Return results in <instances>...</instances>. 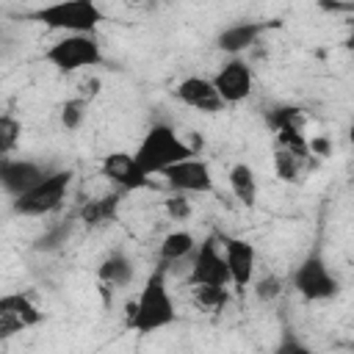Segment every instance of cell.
Instances as JSON below:
<instances>
[{
	"instance_id": "obj_10",
	"label": "cell",
	"mask_w": 354,
	"mask_h": 354,
	"mask_svg": "<svg viewBox=\"0 0 354 354\" xmlns=\"http://www.w3.org/2000/svg\"><path fill=\"white\" fill-rule=\"evenodd\" d=\"M160 177L166 180V185L171 191H180V194H210L216 188L210 163L202 160L199 155H191V158L169 166Z\"/></svg>"
},
{
	"instance_id": "obj_5",
	"label": "cell",
	"mask_w": 354,
	"mask_h": 354,
	"mask_svg": "<svg viewBox=\"0 0 354 354\" xmlns=\"http://www.w3.org/2000/svg\"><path fill=\"white\" fill-rule=\"evenodd\" d=\"M69 185H72V171L69 169L47 171L33 188L14 196V213H19V216H47L64 202Z\"/></svg>"
},
{
	"instance_id": "obj_3",
	"label": "cell",
	"mask_w": 354,
	"mask_h": 354,
	"mask_svg": "<svg viewBox=\"0 0 354 354\" xmlns=\"http://www.w3.org/2000/svg\"><path fill=\"white\" fill-rule=\"evenodd\" d=\"M28 19L55 33H94L105 19L97 0H55L28 14Z\"/></svg>"
},
{
	"instance_id": "obj_23",
	"label": "cell",
	"mask_w": 354,
	"mask_h": 354,
	"mask_svg": "<svg viewBox=\"0 0 354 354\" xmlns=\"http://www.w3.org/2000/svg\"><path fill=\"white\" fill-rule=\"evenodd\" d=\"M19 136H22V124L11 116V113H3L0 116V155L8 158L17 144H19Z\"/></svg>"
},
{
	"instance_id": "obj_13",
	"label": "cell",
	"mask_w": 354,
	"mask_h": 354,
	"mask_svg": "<svg viewBox=\"0 0 354 354\" xmlns=\"http://www.w3.org/2000/svg\"><path fill=\"white\" fill-rule=\"evenodd\" d=\"M41 310L25 293H8L0 299V337H11L22 329L41 324Z\"/></svg>"
},
{
	"instance_id": "obj_27",
	"label": "cell",
	"mask_w": 354,
	"mask_h": 354,
	"mask_svg": "<svg viewBox=\"0 0 354 354\" xmlns=\"http://www.w3.org/2000/svg\"><path fill=\"white\" fill-rule=\"evenodd\" d=\"M346 44L354 50V19H351V33H348V39H346Z\"/></svg>"
},
{
	"instance_id": "obj_26",
	"label": "cell",
	"mask_w": 354,
	"mask_h": 354,
	"mask_svg": "<svg viewBox=\"0 0 354 354\" xmlns=\"http://www.w3.org/2000/svg\"><path fill=\"white\" fill-rule=\"evenodd\" d=\"M69 235V224H61V227H55L47 238H41L39 241V249H55L58 243H64V238Z\"/></svg>"
},
{
	"instance_id": "obj_18",
	"label": "cell",
	"mask_w": 354,
	"mask_h": 354,
	"mask_svg": "<svg viewBox=\"0 0 354 354\" xmlns=\"http://www.w3.org/2000/svg\"><path fill=\"white\" fill-rule=\"evenodd\" d=\"M196 246L199 243L188 230H171L160 241V260H163V266L166 263H183L196 252Z\"/></svg>"
},
{
	"instance_id": "obj_20",
	"label": "cell",
	"mask_w": 354,
	"mask_h": 354,
	"mask_svg": "<svg viewBox=\"0 0 354 354\" xmlns=\"http://www.w3.org/2000/svg\"><path fill=\"white\" fill-rule=\"evenodd\" d=\"M307 158H301V155H296V152H288V149H277L274 152V171H277V177L279 180H285V183H299L301 180V163H304Z\"/></svg>"
},
{
	"instance_id": "obj_15",
	"label": "cell",
	"mask_w": 354,
	"mask_h": 354,
	"mask_svg": "<svg viewBox=\"0 0 354 354\" xmlns=\"http://www.w3.org/2000/svg\"><path fill=\"white\" fill-rule=\"evenodd\" d=\"M263 30H266L263 22H232V25H227L218 33L216 44L227 55H243L252 44H257V39L263 36Z\"/></svg>"
},
{
	"instance_id": "obj_11",
	"label": "cell",
	"mask_w": 354,
	"mask_h": 354,
	"mask_svg": "<svg viewBox=\"0 0 354 354\" xmlns=\"http://www.w3.org/2000/svg\"><path fill=\"white\" fill-rule=\"evenodd\" d=\"M221 249L230 266V277H232V288L235 290H246L254 282V268H257V249L252 241L246 238H235V235H221Z\"/></svg>"
},
{
	"instance_id": "obj_12",
	"label": "cell",
	"mask_w": 354,
	"mask_h": 354,
	"mask_svg": "<svg viewBox=\"0 0 354 354\" xmlns=\"http://www.w3.org/2000/svg\"><path fill=\"white\" fill-rule=\"evenodd\" d=\"M174 97L191 108V111H199V113H218L224 111V97L218 94L213 77H202V75H191V77H183L174 88Z\"/></svg>"
},
{
	"instance_id": "obj_8",
	"label": "cell",
	"mask_w": 354,
	"mask_h": 354,
	"mask_svg": "<svg viewBox=\"0 0 354 354\" xmlns=\"http://www.w3.org/2000/svg\"><path fill=\"white\" fill-rule=\"evenodd\" d=\"M100 174L119 191H141L152 185V174L141 169L136 152H124V149L108 152L100 163Z\"/></svg>"
},
{
	"instance_id": "obj_4",
	"label": "cell",
	"mask_w": 354,
	"mask_h": 354,
	"mask_svg": "<svg viewBox=\"0 0 354 354\" xmlns=\"http://www.w3.org/2000/svg\"><path fill=\"white\" fill-rule=\"evenodd\" d=\"M44 61L53 69L72 75L97 66L102 61V47L94 33H61V39H55L44 50Z\"/></svg>"
},
{
	"instance_id": "obj_6",
	"label": "cell",
	"mask_w": 354,
	"mask_h": 354,
	"mask_svg": "<svg viewBox=\"0 0 354 354\" xmlns=\"http://www.w3.org/2000/svg\"><path fill=\"white\" fill-rule=\"evenodd\" d=\"M290 285H293V290H296L301 299H307V301H326V299H332V296L340 290L337 277L332 274V268L326 266V260H324L318 252L307 254V257L296 266V271H293V277H290Z\"/></svg>"
},
{
	"instance_id": "obj_17",
	"label": "cell",
	"mask_w": 354,
	"mask_h": 354,
	"mask_svg": "<svg viewBox=\"0 0 354 354\" xmlns=\"http://www.w3.org/2000/svg\"><path fill=\"white\" fill-rule=\"evenodd\" d=\"M119 202H122L119 194H105V196H97V199H86L77 216L86 227H102V224H111L116 218Z\"/></svg>"
},
{
	"instance_id": "obj_22",
	"label": "cell",
	"mask_w": 354,
	"mask_h": 354,
	"mask_svg": "<svg viewBox=\"0 0 354 354\" xmlns=\"http://www.w3.org/2000/svg\"><path fill=\"white\" fill-rule=\"evenodd\" d=\"M86 111H88V100H86V97H72V100H66V102L61 105V111H58L61 124H64L66 130H77V127L83 124V119H86Z\"/></svg>"
},
{
	"instance_id": "obj_16",
	"label": "cell",
	"mask_w": 354,
	"mask_h": 354,
	"mask_svg": "<svg viewBox=\"0 0 354 354\" xmlns=\"http://www.w3.org/2000/svg\"><path fill=\"white\" fill-rule=\"evenodd\" d=\"M227 183H230L232 196L243 207H254V202H257V174H254V169L249 163H235L227 171Z\"/></svg>"
},
{
	"instance_id": "obj_9",
	"label": "cell",
	"mask_w": 354,
	"mask_h": 354,
	"mask_svg": "<svg viewBox=\"0 0 354 354\" xmlns=\"http://www.w3.org/2000/svg\"><path fill=\"white\" fill-rule=\"evenodd\" d=\"M213 83L218 88V94L224 97L227 105L243 102L252 97L254 91V72L249 66V61H243V55H230L213 75Z\"/></svg>"
},
{
	"instance_id": "obj_21",
	"label": "cell",
	"mask_w": 354,
	"mask_h": 354,
	"mask_svg": "<svg viewBox=\"0 0 354 354\" xmlns=\"http://www.w3.org/2000/svg\"><path fill=\"white\" fill-rule=\"evenodd\" d=\"M194 290V301L199 310H207V313H216L227 304V288H218V285H191Z\"/></svg>"
},
{
	"instance_id": "obj_28",
	"label": "cell",
	"mask_w": 354,
	"mask_h": 354,
	"mask_svg": "<svg viewBox=\"0 0 354 354\" xmlns=\"http://www.w3.org/2000/svg\"><path fill=\"white\" fill-rule=\"evenodd\" d=\"M348 141H351V147H354V122H351V127H348Z\"/></svg>"
},
{
	"instance_id": "obj_19",
	"label": "cell",
	"mask_w": 354,
	"mask_h": 354,
	"mask_svg": "<svg viewBox=\"0 0 354 354\" xmlns=\"http://www.w3.org/2000/svg\"><path fill=\"white\" fill-rule=\"evenodd\" d=\"M100 279L111 288H124L130 279H133V263L122 254V252H113L108 254L102 263H100Z\"/></svg>"
},
{
	"instance_id": "obj_7",
	"label": "cell",
	"mask_w": 354,
	"mask_h": 354,
	"mask_svg": "<svg viewBox=\"0 0 354 354\" xmlns=\"http://www.w3.org/2000/svg\"><path fill=\"white\" fill-rule=\"evenodd\" d=\"M188 285H218V288L232 285L224 249H218V241L216 238H205L196 246V252L191 254Z\"/></svg>"
},
{
	"instance_id": "obj_14",
	"label": "cell",
	"mask_w": 354,
	"mask_h": 354,
	"mask_svg": "<svg viewBox=\"0 0 354 354\" xmlns=\"http://www.w3.org/2000/svg\"><path fill=\"white\" fill-rule=\"evenodd\" d=\"M47 171L50 169H44L41 163L25 160V158H3V163H0V180L11 196H19L28 188H33Z\"/></svg>"
},
{
	"instance_id": "obj_2",
	"label": "cell",
	"mask_w": 354,
	"mask_h": 354,
	"mask_svg": "<svg viewBox=\"0 0 354 354\" xmlns=\"http://www.w3.org/2000/svg\"><path fill=\"white\" fill-rule=\"evenodd\" d=\"M191 155H199V152L171 124H163V122L152 124L136 147V158L147 174H163L169 166L180 163Z\"/></svg>"
},
{
	"instance_id": "obj_24",
	"label": "cell",
	"mask_w": 354,
	"mask_h": 354,
	"mask_svg": "<svg viewBox=\"0 0 354 354\" xmlns=\"http://www.w3.org/2000/svg\"><path fill=\"white\" fill-rule=\"evenodd\" d=\"M252 290H254L257 301H274L277 296H282V290H285V282H282L279 277L268 274V277H263V279L252 282Z\"/></svg>"
},
{
	"instance_id": "obj_25",
	"label": "cell",
	"mask_w": 354,
	"mask_h": 354,
	"mask_svg": "<svg viewBox=\"0 0 354 354\" xmlns=\"http://www.w3.org/2000/svg\"><path fill=\"white\" fill-rule=\"evenodd\" d=\"M166 213L169 218H188L191 216V202H188V194H180V191H171V196L166 199Z\"/></svg>"
},
{
	"instance_id": "obj_1",
	"label": "cell",
	"mask_w": 354,
	"mask_h": 354,
	"mask_svg": "<svg viewBox=\"0 0 354 354\" xmlns=\"http://www.w3.org/2000/svg\"><path fill=\"white\" fill-rule=\"evenodd\" d=\"M177 318V307L169 290L166 266H158L141 285L138 296L124 304V324L130 332L152 335L166 326H171Z\"/></svg>"
}]
</instances>
